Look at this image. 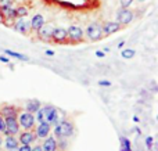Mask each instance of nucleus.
Returning <instances> with one entry per match:
<instances>
[{
  "instance_id": "obj_38",
  "label": "nucleus",
  "mask_w": 158,
  "mask_h": 151,
  "mask_svg": "<svg viewBox=\"0 0 158 151\" xmlns=\"http://www.w3.org/2000/svg\"><path fill=\"white\" fill-rule=\"evenodd\" d=\"M10 151H17V150H10Z\"/></svg>"
},
{
  "instance_id": "obj_25",
  "label": "nucleus",
  "mask_w": 158,
  "mask_h": 151,
  "mask_svg": "<svg viewBox=\"0 0 158 151\" xmlns=\"http://www.w3.org/2000/svg\"><path fill=\"white\" fill-rule=\"evenodd\" d=\"M0 133L3 135H7V129H6V121H4V116L0 114Z\"/></svg>"
},
{
  "instance_id": "obj_27",
  "label": "nucleus",
  "mask_w": 158,
  "mask_h": 151,
  "mask_svg": "<svg viewBox=\"0 0 158 151\" xmlns=\"http://www.w3.org/2000/svg\"><path fill=\"white\" fill-rule=\"evenodd\" d=\"M31 150H32L31 144H21V146H18V150L17 151H31Z\"/></svg>"
},
{
  "instance_id": "obj_26",
  "label": "nucleus",
  "mask_w": 158,
  "mask_h": 151,
  "mask_svg": "<svg viewBox=\"0 0 158 151\" xmlns=\"http://www.w3.org/2000/svg\"><path fill=\"white\" fill-rule=\"evenodd\" d=\"M153 143H154V139L151 137V136H148V137H146V146H147V149L153 150Z\"/></svg>"
},
{
  "instance_id": "obj_5",
  "label": "nucleus",
  "mask_w": 158,
  "mask_h": 151,
  "mask_svg": "<svg viewBox=\"0 0 158 151\" xmlns=\"http://www.w3.org/2000/svg\"><path fill=\"white\" fill-rule=\"evenodd\" d=\"M43 112H44V121L49 122L52 126L58 122V110L56 107L46 105V107H43Z\"/></svg>"
},
{
  "instance_id": "obj_14",
  "label": "nucleus",
  "mask_w": 158,
  "mask_h": 151,
  "mask_svg": "<svg viewBox=\"0 0 158 151\" xmlns=\"http://www.w3.org/2000/svg\"><path fill=\"white\" fill-rule=\"evenodd\" d=\"M0 13H2V17H4L6 19H14V18H17L15 8L13 7V4L0 6Z\"/></svg>"
},
{
  "instance_id": "obj_4",
  "label": "nucleus",
  "mask_w": 158,
  "mask_h": 151,
  "mask_svg": "<svg viewBox=\"0 0 158 151\" xmlns=\"http://www.w3.org/2000/svg\"><path fill=\"white\" fill-rule=\"evenodd\" d=\"M135 18L133 11H131L128 7H121L117 11V22L119 25H129Z\"/></svg>"
},
{
  "instance_id": "obj_23",
  "label": "nucleus",
  "mask_w": 158,
  "mask_h": 151,
  "mask_svg": "<svg viewBox=\"0 0 158 151\" xmlns=\"http://www.w3.org/2000/svg\"><path fill=\"white\" fill-rule=\"evenodd\" d=\"M15 15L17 18H21V17H27L28 15V8L24 7V6H19V7L15 8Z\"/></svg>"
},
{
  "instance_id": "obj_1",
  "label": "nucleus",
  "mask_w": 158,
  "mask_h": 151,
  "mask_svg": "<svg viewBox=\"0 0 158 151\" xmlns=\"http://www.w3.org/2000/svg\"><path fill=\"white\" fill-rule=\"evenodd\" d=\"M74 133V125L69 121H58L54 125V137L58 140H64L72 136Z\"/></svg>"
},
{
  "instance_id": "obj_36",
  "label": "nucleus",
  "mask_w": 158,
  "mask_h": 151,
  "mask_svg": "<svg viewBox=\"0 0 158 151\" xmlns=\"http://www.w3.org/2000/svg\"><path fill=\"white\" fill-rule=\"evenodd\" d=\"M2 143H3V137H2V135H0V146H2Z\"/></svg>"
},
{
  "instance_id": "obj_21",
  "label": "nucleus",
  "mask_w": 158,
  "mask_h": 151,
  "mask_svg": "<svg viewBox=\"0 0 158 151\" xmlns=\"http://www.w3.org/2000/svg\"><path fill=\"white\" fill-rule=\"evenodd\" d=\"M119 141H121V151H132L131 141H129V139H126V137H123V136H121V137H119Z\"/></svg>"
},
{
  "instance_id": "obj_17",
  "label": "nucleus",
  "mask_w": 158,
  "mask_h": 151,
  "mask_svg": "<svg viewBox=\"0 0 158 151\" xmlns=\"http://www.w3.org/2000/svg\"><path fill=\"white\" fill-rule=\"evenodd\" d=\"M6 150H18V139H15L13 135H6Z\"/></svg>"
},
{
  "instance_id": "obj_37",
  "label": "nucleus",
  "mask_w": 158,
  "mask_h": 151,
  "mask_svg": "<svg viewBox=\"0 0 158 151\" xmlns=\"http://www.w3.org/2000/svg\"><path fill=\"white\" fill-rule=\"evenodd\" d=\"M139 2H140V3H143V2H147V0H139Z\"/></svg>"
},
{
  "instance_id": "obj_20",
  "label": "nucleus",
  "mask_w": 158,
  "mask_h": 151,
  "mask_svg": "<svg viewBox=\"0 0 158 151\" xmlns=\"http://www.w3.org/2000/svg\"><path fill=\"white\" fill-rule=\"evenodd\" d=\"M3 51H4V54H6V55H8V57L17 58V60H21V61H27V60H28V57H27V55L21 54V53L13 51V50H10V49H4V50H3Z\"/></svg>"
},
{
  "instance_id": "obj_22",
  "label": "nucleus",
  "mask_w": 158,
  "mask_h": 151,
  "mask_svg": "<svg viewBox=\"0 0 158 151\" xmlns=\"http://www.w3.org/2000/svg\"><path fill=\"white\" fill-rule=\"evenodd\" d=\"M121 55H122L125 60H132V58L136 55V51H135V49H123L122 51H121Z\"/></svg>"
},
{
  "instance_id": "obj_18",
  "label": "nucleus",
  "mask_w": 158,
  "mask_h": 151,
  "mask_svg": "<svg viewBox=\"0 0 158 151\" xmlns=\"http://www.w3.org/2000/svg\"><path fill=\"white\" fill-rule=\"evenodd\" d=\"M40 107H42L40 101H39V100H36V99L29 100V101L25 104V108H27V111H28V112H32V114H35Z\"/></svg>"
},
{
  "instance_id": "obj_15",
  "label": "nucleus",
  "mask_w": 158,
  "mask_h": 151,
  "mask_svg": "<svg viewBox=\"0 0 158 151\" xmlns=\"http://www.w3.org/2000/svg\"><path fill=\"white\" fill-rule=\"evenodd\" d=\"M35 140H36V136H35V133H32L31 130H24L22 133H19L18 143H21V144H32Z\"/></svg>"
},
{
  "instance_id": "obj_13",
  "label": "nucleus",
  "mask_w": 158,
  "mask_h": 151,
  "mask_svg": "<svg viewBox=\"0 0 158 151\" xmlns=\"http://www.w3.org/2000/svg\"><path fill=\"white\" fill-rule=\"evenodd\" d=\"M58 149V144H57V140H56L54 136H47L44 137V141L42 144V150L43 151H57Z\"/></svg>"
},
{
  "instance_id": "obj_16",
  "label": "nucleus",
  "mask_w": 158,
  "mask_h": 151,
  "mask_svg": "<svg viewBox=\"0 0 158 151\" xmlns=\"http://www.w3.org/2000/svg\"><path fill=\"white\" fill-rule=\"evenodd\" d=\"M29 22H31V31H35L36 32V31L44 24V18L42 14H36V15L32 17V19H31Z\"/></svg>"
},
{
  "instance_id": "obj_2",
  "label": "nucleus",
  "mask_w": 158,
  "mask_h": 151,
  "mask_svg": "<svg viewBox=\"0 0 158 151\" xmlns=\"http://www.w3.org/2000/svg\"><path fill=\"white\" fill-rule=\"evenodd\" d=\"M17 121H18L19 128H22L24 130H31L35 126V116L32 112H28V111L17 114Z\"/></svg>"
},
{
  "instance_id": "obj_3",
  "label": "nucleus",
  "mask_w": 158,
  "mask_h": 151,
  "mask_svg": "<svg viewBox=\"0 0 158 151\" xmlns=\"http://www.w3.org/2000/svg\"><path fill=\"white\" fill-rule=\"evenodd\" d=\"M86 36L89 40L96 42L100 40L103 38V31H101V25L98 22H92V24L87 25L86 28Z\"/></svg>"
},
{
  "instance_id": "obj_33",
  "label": "nucleus",
  "mask_w": 158,
  "mask_h": 151,
  "mask_svg": "<svg viewBox=\"0 0 158 151\" xmlns=\"http://www.w3.org/2000/svg\"><path fill=\"white\" fill-rule=\"evenodd\" d=\"M31 151H43V150H42V146H35V147H32Z\"/></svg>"
},
{
  "instance_id": "obj_10",
  "label": "nucleus",
  "mask_w": 158,
  "mask_h": 151,
  "mask_svg": "<svg viewBox=\"0 0 158 151\" xmlns=\"http://www.w3.org/2000/svg\"><path fill=\"white\" fill-rule=\"evenodd\" d=\"M52 39L56 43H64L68 40V33L65 28H54L52 33Z\"/></svg>"
},
{
  "instance_id": "obj_30",
  "label": "nucleus",
  "mask_w": 158,
  "mask_h": 151,
  "mask_svg": "<svg viewBox=\"0 0 158 151\" xmlns=\"http://www.w3.org/2000/svg\"><path fill=\"white\" fill-rule=\"evenodd\" d=\"M104 55H106V53H104V51H101V50H97V51H96V57H98V58H103Z\"/></svg>"
},
{
  "instance_id": "obj_6",
  "label": "nucleus",
  "mask_w": 158,
  "mask_h": 151,
  "mask_svg": "<svg viewBox=\"0 0 158 151\" xmlns=\"http://www.w3.org/2000/svg\"><path fill=\"white\" fill-rule=\"evenodd\" d=\"M6 121V129H7V135H18L19 133V125L18 121H17V115L13 116H6L4 118Z\"/></svg>"
},
{
  "instance_id": "obj_31",
  "label": "nucleus",
  "mask_w": 158,
  "mask_h": 151,
  "mask_svg": "<svg viewBox=\"0 0 158 151\" xmlns=\"http://www.w3.org/2000/svg\"><path fill=\"white\" fill-rule=\"evenodd\" d=\"M98 85L100 86H111V82H108V80H100Z\"/></svg>"
},
{
  "instance_id": "obj_12",
  "label": "nucleus",
  "mask_w": 158,
  "mask_h": 151,
  "mask_svg": "<svg viewBox=\"0 0 158 151\" xmlns=\"http://www.w3.org/2000/svg\"><path fill=\"white\" fill-rule=\"evenodd\" d=\"M53 29H54V25L43 24L38 31H36V32H38V35H39V38L40 39H43V40H49V39H52Z\"/></svg>"
},
{
  "instance_id": "obj_8",
  "label": "nucleus",
  "mask_w": 158,
  "mask_h": 151,
  "mask_svg": "<svg viewBox=\"0 0 158 151\" xmlns=\"http://www.w3.org/2000/svg\"><path fill=\"white\" fill-rule=\"evenodd\" d=\"M67 33H68V39H71L72 42H81L83 39V29L78 25H71L67 29Z\"/></svg>"
},
{
  "instance_id": "obj_32",
  "label": "nucleus",
  "mask_w": 158,
  "mask_h": 151,
  "mask_svg": "<svg viewBox=\"0 0 158 151\" xmlns=\"http://www.w3.org/2000/svg\"><path fill=\"white\" fill-rule=\"evenodd\" d=\"M6 4H13V0H0V6H6Z\"/></svg>"
},
{
  "instance_id": "obj_19",
  "label": "nucleus",
  "mask_w": 158,
  "mask_h": 151,
  "mask_svg": "<svg viewBox=\"0 0 158 151\" xmlns=\"http://www.w3.org/2000/svg\"><path fill=\"white\" fill-rule=\"evenodd\" d=\"M0 114L3 116H13V115H17V108L14 105H4V107L0 108Z\"/></svg>"
},
{
  "instance_id": "obj_11",
  "label": "nucleus",
  "mask_w": 158,
  "mask_h": 151,
  "mask_svg": "<svg viewBox=\"0 0 158 151\" xmlns=\"http://www.w3.org/2000/svg\"><path fill=\"white\" fill-rule=\"evenodd\" d=\"M121 29V25L118 24L117 21H108V22H104L101 25V31H103V35L108 36V35H112V33L118 32Z\"/></svg>"
},
{
  "instance_id": "obj_35",
  "label": "nucleus",
  "mask_w": 158,
  "mask_h": 151,
  "mask_svg": "<svg viewBox=\"0 0 158 151\" xmlns=\"http://www.w3.org/2000/svg\"><path fill=\"white\" fill-rule=\"evenodd\" d=\"M123 44H125V42H119V43H118V49H122Z\"/></svg>"
},
{
  "instance_id": "obj_28",
  "label": "nucleus",
  "mask_w": 158,
  "mask_h": 151,
  "mask_svg": "<svg viewBox=\"0 0 158 151\" xmlns=\"http://www.w3.org/2000/svg\"><path fill=\"white\" fill-rule=\"evenodd\" d=\"M135 0H119V4H121V7H129V6L133 3Z\"/></svg>"
},
{
  "instance_id": "obj_24",
  "label": "nucleus",
  "mask_w": 158,
  "mask_h": 151,
  "mask_svg": "<svg viewBox=\"0 0 158 151\" xmlns=\"http://www.w3.org/2000/svg\"><path fill=\"white\" fill-rule=\"evenodd\" d=\"M35 114H36V115H33V116H35V121L38 122V124H40V122L44 121V112H43V108H42V107L39 108Z\"/></svg>"
},
{
  "instance_id": "obj_29",
  "label": "nucleus",
  "mask_w": 158,
  "mask_h": 151,
  "mask_svg": "<svg viewBox=\"0 0 158 151\" xmlns=\"http://www.w3.org/2000/svg\"><path fill=\"white\" fill-rule=\"evenodd\" d=\"M0 63H4V64L10 63V58H8V55H0Z\"/></svg>"
},
{
  "instance_id": "obj_7",
  "label": "nucleus",
  "mask_w": 158,
  "mask_h": 151,
  "mask_svg": "<svg viewBox=\"0 0 158 151\" xmlns=\"http://www.w3.org/2000/svg\"><path fill=\"white\" fill-rule=\"evenodd\" d=\"M14 29L18 33H22V35H28L31 32V22L27 19V17H21L18 18L15 22H14Z\"/></svg>"
},
{
  "instance_id": "obj_9",
  "label": "nucleus",
  "mask_w": 158,
  "mask_h": 151,
  "mask_svg": "<svg viewBox=\"0 0 158 151\" xmlns=\"http://www.w3.org/2000/svg\"><path fill=\"white\" fill-rule=\"evenodd\" d=\"M50 132H52V125H50L49 122L43 121L38 125V128H36L35 136H36V139H44L50 135Z\"/></svg>"
},
{
  "instance_id": "obj_34",
  "label": "nucleus",
  "mask_w": 158,
  "mask_h": 151,
  "mask_svg": "<svg viewBox=\"0 0 158 151\" xmlns=\"http://www.w3.org/2000/svg\"><path fill=\"white\" fill-rule=\"evenodd\" d=\"M46 55H50V57H52V55H54V51H53V50H46Z\"/></svg>"
}]
</instances>
